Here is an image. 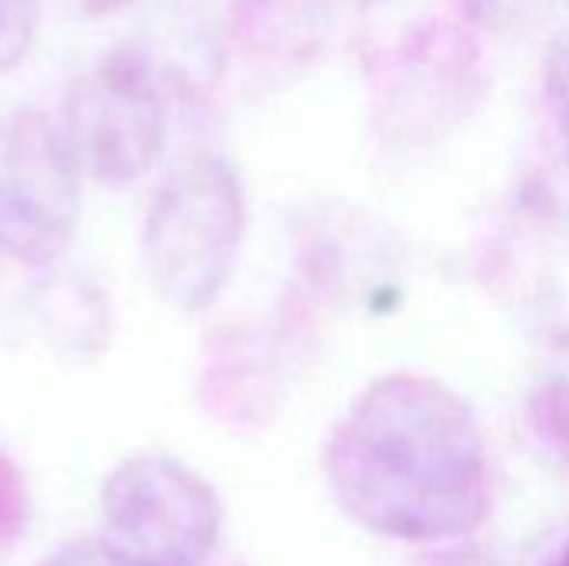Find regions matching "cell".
Segmentation results:
<instances>
[{
	"label": "cell",
	"mask_w": 569,
	"mask_h": 566,
	"mask_svg": "<svg viewBox=\"0 0 569 566\" xmlns=\"http://www.w3.org/2000/svg\"><path fill=\"white\" fill-rule=\"evenodd\" d=\"M80 167L40 110L0 113V254L23 267H53L80 220Z\"/></svg>",
	"instance_id": "cell-6"
},
{
	"label": "cell",
	"mask_w": 569,
	"mask_h": 566,
	"mask_svg": "<svg viewBox=\"0 0 569 566\" xmlns=\"http://www.w3.org/2000/svg\"><path fill=\"white\" fill-rule=\"evenodd\" d=\"M483 50L460 20H427L380 67L377 117L400 143L447 137L483 100Z\"/></svg>",
	"instance_id": "cell-7"
},
{
	"label": "cell",
	"mask_w": 569,
	"mask_h": 566,
	"mask_svg": "<svg viewBox=\"0 0 569 566\" xmlns=\"http://www.w3.org/2000/svg\"><path fill=\"white\" fill-rule=\"evenodd\" d=\"M483 270L497 304L527 334L569 350V153L517 183Z\"/></svg>",
	"instance_id": "cell-3"
},
{
	"label": "cell",
	"mask_w": 569,
	"mask_h": 566,
	"mask_svg": "<svg viewBox=\"0 0 569 566\" xmlns=\"http://www.w3.org/2000/svg\"><path fill=\"white\" fill-rule=\"evenodd\" d=\"M70 3L90 17H110V13H120L123 7H130L133 0H70Z\"/></svg>",
	"instance_id": "cell-14"
},
{
	"label": "cell",
	"mask_w": 569,
	"mask_h": 566,
	"mask_svg": "<svg viewBox=\"0 0 569 566\" xmlns=\"http://www.w3.org/2000/svg\"><path fill=\"white\" fill-rule=\"evenodd\" d=\"M543 100L550 107L557 130L567 140L569 153V33L550 43L547 63H543Z\"/></svg>",
	"instance_id": "cell-10"
},
{
	"label": "cell",
	"mask_w": 569,
	"mask_h": 566,
	"mask_svg": "<svg viewBox=\"0 0 569 566\" xmlns=\"http://www.w3.org/2000/svg\"><path fill=\"white\" fill-rule=\"evenodd\" d=\"M100 540L130 566H203L223 527L217 490L163 454L113 467L100 490Z\"/></svg>",
	"instance_id": "cell-5"
},
{
	"label": "cell",
	"mask_w": 569,
	"mask_h": 566,
	"mask_svg": "<svg viewBox=\"0 0 569 566\" xmlns=\"http://www.w3.org/2000/svg\"><path fill=\"white\" fill-rule=\"evenodd\" d=\"M40 30V0H0V73L20 67Z\"/></svg>",
	"instance_id": "cell-9"
},
{
	"label": "cell",
	"mask_w": 569,
	"mask_h": 566,
	"mask_svg": "<svg viewBox=\"0 0 569 566\" xmlns=\"http://www.w3.org/2000/svg\"><path fill=\"white\" fill-rule=\"evenodd\" d=\"M340 510L390 540H450L490 514V460L473 407L427 374L377 377L327 440Z\"/></svg>",
	"instance_id": "cell-1"
},
{
	"label": "cell",
	"mask_w": 569,
	"mask_h": 566,
	"mask_svg": "<svg viewBox=\"0 0 569 566\" xmlns=\"http://www.w3.org/2000/svg\"><path fill=\"white\" fill-rule=\"evenodd\" d=\"M37 566H130L120 560L100 537L97 540H70L63 547H57L53 554H47Z\"/></svg>",
	"instance_id": "cell-13"
},
{
	"label": "cell",
	"mask_w": 569,
	"mask_h": 566,
	"mask_svg": "<svg viewBox=\"0 0 569 566\" xmlns=\"http://www.w3.org/2000/svg\"><path fill=\"white\" fill-rule=\"evenodd\" d=\"M27 530V487L13 460L0 450V544H13Z\"/></svg>",
	"instance_id": "cell-11"
},
{
	"label": "cell",
	"mask_w": 569,
	"mask_h": 566,
	"mask_svg": "<svg viewBox=\"0 0 569 566\" xmlns=\"http://www.w3.org/2000/svg\"><path fill=\"white\" fill-rule=\"evenodd\" d=\"M247 234V193L233 163L197 153L157 187L143 220V267L153 294L203 314L230 287Z\"/></svg>",
	"instance_id": "cell-2"
},
{
	"label": "cell",
	"mask_w": 569,
	"mask_h": 566,
	"mask_svg": "<svg viewBox=\"0 0 569 566\" xmlns=\"http://www.w3.org/2000/svg\"><path fill=\"white\" fill-rule=\"evenodd\" d=\"M460 10L467 13L470 23L493 27V30H510L527 23L547 0H457Z\"/></svg>",
	"instance_id": "cell-12"
},
{
	"label": "cell",
	"mask_w": 569,
	"mask_h": 566,
	"mask_svg": "<svg viewBox=\"0 0 569 566\" xmlns=\"http://www.w3.org/2000/svg\"><path fill=\"white\" fill-rule=\"evenodd\" d=\"M550 566H569V540H567V547L560 550V557H557Z\"/></svg>",
	"instance_id": "cell-15"
},
{
	"label": "cell",
	"mask_w": 569,
	"mask_h": 566,
	"mask_svg": "<svg viewBox=\"0 0 569 566\" xmlns=\"http://www.w3.org/2000/svg\"><path fill=\"white\" fill-rule=\"evenodd\" d=\"M330 30V0H233L230 37L247 60L297 67Z\"/></svg>",
	"instance_id": "cell-8"
},
{
	"label": "cell",
	"mask_w": 569,
	"mask_h": 566,
	"mask_svg": "<svg viewBox=\"0 0 569 566\" xmlns=\"http://www.w3.org/2000/svg\"><path fill=\"white\" fill-rule=\"evenodd\" d=\"M170 83L143 47H120L83 70L67 93L63 137L80 173L103 187L140 180L167 147Z\"/></svg>",
	"instance_id": "cell-4"
}]
</instances>
